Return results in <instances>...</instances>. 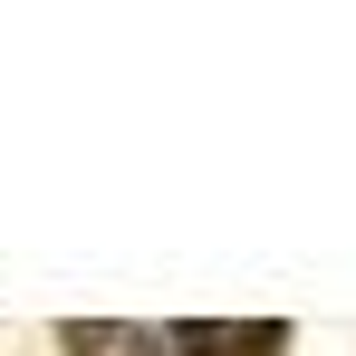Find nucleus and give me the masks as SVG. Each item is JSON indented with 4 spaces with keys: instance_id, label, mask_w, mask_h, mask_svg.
<instances>
[{
    "instance_id": "nucleus-1",
    "label": "nucleus",
    "mask_w": 356,
    "mask_h": 356,
    "mask_svg": "<svg viewBox=\"0 0 356 356\" xmlns=\"http://www.w3.org/2000/svg\"><path fill=\"white\" fill-rule=\"evenodd\" d=\"M174 356H289V318H183Z\"/></svg>"
},
{
    "instance_id": "nucleus-3",
    "label": "nucleus",
    "mask_w": 356,
    "mask_h": 356,
    "mask_svg": "<svg viewBox=\"0 0 356 356\" xmlns=\"http://www.w3.org/2000/svg\"><path fill=\"white\" fill-rule=\"evenodd\" d=\"M125 356H154V347H145V337H125Z\"/></svg>"
},
{
    "instance_id": "nucleus-2",
    "label": "nucleus",
    "mask_w": 356,
    "mask_h": 356,
    "mask_svg": "<svg viewBox=\"0 0 356 356\" xmlns=\"http://www.w3.org/2000/svg\"><path fill=\"white\" fill-rule=\"evenodd\" d=\"M67 356H125V327H97V318H77V327H58Z\"/></svg>"
}]
</instances>
